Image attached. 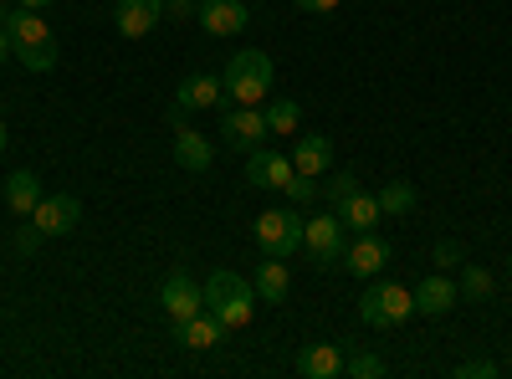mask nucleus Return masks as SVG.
<instances>
[{
    "label": "nucleus",
    "instance_id": "nucleus-1",
    "mask_svg": "<svg viewBox=\"0 0 512 379\" xmlns=\"http://www.w3.org/2000/svg\"><path fill=\"white\" fill-rule=\"evenodd\" d=\"M272 77H277V67H272L267 52H236V57L226 62V72H221L226 98H231L236 108H262V98L272 93Z\"/></svg>",
    "mask_w": 512,
    "mask_h": 379
},
{
    "label": "nucleus",
    "instance_id": "nucleus-6",
    "mask_svg": "<svg viewBox=\"0 0 512 379\" xmlns=\"http://www.w3.org/2000/svg\"><path fill=\"white\" fill-rule=\"evenodd\" d=\"M159 303H164V313H169V323H190L200 308H205V287L185 272V267H175V272H169L164 277V292H159Z\"/></svg>",
    "mask_w": 512,
    "mask_h": 379
},
{
    "label": "nucleus",
    "instance_id": "nucleus-28",
    "mask_svg": "<svg viewBox=\"0 0 512 379\" xmlns=\"http://www.w3.org/2000/svg\"><path fill=\"white\" fill-rule=\"evenodd\" d=\"M282 190H287V200H292V205H308V200H318V180H313V175H292Z\"/></svg>",
    "mask_w": 512,
    "mask_h": 379
},
{
    "label": "nucleus",
    "instance_id": "nucleus-30",
    "mask_svg": "<svg viewBox=\"0 0 512 379\" xmlns=\"http://www.w3.org/2000/svg\"><path fill=\"white\" fill-rule=\"evenodd\" d=\"M456 374H461V379H497V374H502V364H492V359H466Z\"/></svg>",
    "mask_w": 512,
    "mask_h": 379
},
{
    "label": "nucleus",
    "instance_id": "nucleus-37",
    "mask_svg": "<svg viewBox=\"0 0 512 379\" xmlns=\"http://www.w3.org/2000/svg\"><path fill=\"white\" fill-rule=\"evenodd\" d=\"M11 26V6H6V0H0V31H6Z\"/></svg>",
    "mask_w": 512,
    "mask_h": 379
},
{
    "label": "nucleus",
    "instance_id": "nucleus-23",
    "mask_svg": "<svg viewBox=\"0 0 512 379\" xmlns=\"http://www.w3.org/2000/svg\"><path fill=\"white\" fill-rule=\"evenodd\" d=\"M297 118H303L297 98H277V103L267 108V134H277V139H297Z\"/></svg>",
    "mask_w": 512,
    "mask_h": 379
},
{
    "label": "nucleus",
    "instance_id": "nucleus-31",
    "mask_svg": "<svg viewBox=\"0 0 512 379\" xmlns=\"http://www.w3.org/2000/svg\"><path fill=\"white\" fill-rule=\"evenodd\" d=\"M11 246L21 251V257H36V246H41V226H36V221H31V226H21Z\"/></svg>",
    "mask_w": 512,
    "mask_h": 379
},
{
    "label": "nucleus",
    "instance_id": "nucleus-25",
    "mask_svg": "<svg viewBox=\"0 0 512 379\" xmlns=\"http://www.w3.org/2000/svg\"><path fill=\"white\" fill-rule=\"evenodd\" d=\"M379 210H384V216H410V210H415V185H405V180L384 185L379 190Z\"/></svg>",
    "mask_w": 512,
    "mask_h": 379
},
{
    "label": "nucleus",
    "instance_id": "nucleus-19",
    "mask_svg": "<svg viewBox=\"0 0 512 379\" xmlns=\"http://www.w3.org/2000/svg\"><path fill=\"white\" fill-rule=\"evenodd\" d=\"M6 31H11V47H16V52H21V47H41V41H52V26L41 21L36 11H26V6L11 11V26H6Z\"/></svg>",
    "mask_w": 512,
    "mask_h": 379
},
{
    "label": "nucleus",
    "instance_id": "nucleus-29",
    "mask_svg": "<svg viewBox=\"0 0 512 379\" xmlns=\"http://www.w3.org/2000/svg\"><path fill=\"white\" fill-rule=\"evenodd\" d=\"M344 369L354 379H374V374H384V359L379 354H354V359H344Z\"/></svg>",
    "mask_w": 512,
    "mask_h": 379
},
{
    "label": "nucleus",
    "instance_id": "nucleus-33",
    "mask_svg": "<svg viewBox=\"0 0 512 379\" xmlns=\"http://www.w3.org/2000/svg\"><path fill=\"white\" fill-rule=\"evenodd\" d=\"M466 257H461V246L456 241H436V267H461Z\"/></svg>",
    "mask_w": 512,
    "mask_h": 379
},
{
    "label": "nucleus",
    "instance_id": "nucleus-36",
    "mask_svg": "<svg viewBox=\"0 0 512 379\" xmlns=\"http://www.w3.org/2000/svg\"><path fill=\"white\" fill-rule=\"evenodd\" d=\"M16 6H26V11H47L52 0H16Z\"/></svg>",
    "mask_w": 512,
    "mask_h": 379
},
{
    "label": "nucleus",
    "instance_id": "nucleus-7",
    "mask_svg": "<svg viewBox=\"0 0 512 379\" xmlns=\"http://www.w3.org/2000/svg\"><path fill=\"white\" fill-rule=\"evenodd\" d=\"M31 221L41 226V236H72L82 221V205H77V195H41Z\"/></svg>",
    "mask_w": 512,
    "mask_h": 379
},
{
    "label": "nucleus",
    "instance_id": "nucleus-24",
    "mask_svg": "<svg viewBox=\"0 0 512 379\" xmlns=\"http://www.w3.org/2000/svg\"><path fill=\"white\" fill-rule=\"evenodd\" d=\"M456 292H461L466 303H487L492 292H497V282H492L487 267H461V287H456Z\"/></svg>",
    "mask_w": 512,
    "mask_h": 379
},
{
    "label": "nucleus",
    "instance_id": "nucleus-26",
    "mask_svg": "<svg viewBox=\"0 0 512 379\" xmlns=\"http://www.w3.org/2000/svg\"><path fill=\"white\" fill-rule=\"evenodd\" d=\"M354 190H359V175H354V170H338L333 180H323V185H318V195H323V200H328L333 210L344 205V200H349Z\"/></svg>",
    "mask_w": 512,
    "mask_h": 379
},
{
    "label": "nucleus",
    "instance_id": "nucleus-2",
    "mask_svg": "<svg viewBox=\"0 0 512 379\" xmlns=\"http://www.w3.org/2000/svg\"><path fill=\"white\" fill-rule=\"evenodd\" d=\"M205 308L221 318L226 333H236V328H246L251 313H256V287H251L246 277H236V272H210V282H205Z\"/></svg>",
    "mask_w": 512,
    "mask_h": 379
},
{
    "label": "nucleus",
    "instance_id": "nucleus-40",
    "mask_svg": "<svg viewBox=\"0 0 512 379\" xmlns=\"http://www.w3.org/2000/svg\"><path fill=\"white\" fill-rule=\"evenodd\" d=\"M507 272H512V267H507Z\"/></svg>",
    "mask_w": 512,
    "mask_h": 379
},
{
    "label": "nucleus",
    "instance_id": "nucleus-14",
    "mask_svg": "<svg viewBox=\"0 0 512 379\" xmlns=\"http://www.w3.org/2000/svg\"><path fill=\"white\" fill-rule=\"evenodd\" d=\"M461 303V292H456V282L451 277H425L420 287H415V313H425V318H441V313H451Z\"/></svg>",
    "mask_w": 512,
    "mask_h": 379
},
{
    "label": "nucleus",
    "instance_id": "nucleus-39",
    "mask_svg": "<svg viewBox=\"0 0 512 379\" xmlns=\"http://www.w3.org/2000/svg\"><path fill=\"white\" fill-rule=\"evenodd\" d=\"M507 374H512V359H507Z\"/></svg>",
    "mask_w": 512,
    "mask_h": 379
},
{
    "label": "nucleus",
    "instance_id": "nucleus-16",
    "mask_svg": "<svg viewBox=\"0 0 512 379\" xmlns=\"http://www.w3.org/2000/svg\"><path fill=\"white\" fill-rule=\"evenodd\" d=\"M210 139L205 134H195L190 123H175V164H185V170H195V175H205L210 170Z\"/></svg>",
    "mask_w": 512,
    "mask_h": 379
},
{
    "label": "nucleus",
    "instance_id": "nucleus-17",
    "mask_svg": "<svg viewBox=\"0 0 512 379\" xmlns=\"http://www.w3.org/2000/svg\"><path fill=\"white\" fill-rule=\"evenodd\" d=\"M297 374H303V379H333V374H344V349H338V344H308L303 354H297Z\"/></svg>",
    "mask_w": 512,
    "mask_h": 379
},
{
    "label": "nucleus",
    "instance_id": "nucleus-5",
    "mask_svg": "<svg viewBox=\"0 0 512 379\" xmlns=\"http://www.w3.org/2000/svg\"><path fill=\"white\" fill-rule=\"evenodd\" d=\"M303 246L313 251V267L318 272H328V267H338L344 262V216L338 210H328V216H308L303 221Z\"/></svg>",
    "mask_w": 512,
    "mask_h": 379
},
{
    "label": "nucleus",
    "instance_id": "nucleus-27",
    "mask_svg": "<svg viewBox=\"0 0 512 379\" xmlns=\"http://www.w3.org/2000/svg\"><path fill=\"white\" fill-rule=\"evenodd\" d=\"M16 62H21L26 72H52V67H57V41H41V47H21Z\"/></svg>",
    "mask_w": 512,
    "mask_h": 379
},
{
    "label": "nucleus",
    "instance_id": "nucleus-22",
    "mask_svg": "<svg viewBox=\"0 0 512 379\" xmlns=\"http://www.w3.org/2000/svg\"><path fill=\"white\" fill-rule=\"evenodd\" d=\"M36 200H41V180H36L31 170H16V175L6 180V205H11V216H31Z\"/></svg>",
    "mask_w": 512,
    "mask_h": 379
},
{
    "label": "nucleus",
    "instance_id": "nucleus-32",
    "mask_svg": "<svg viewBox=\"0 0 512 379\" xmlns=\"http://www.w3.org/2000/svg\"><path fill=\"white\" fill-rule=\"evenodd\" d=\"M195 11H200V0H164V16L169 21H190Z\"/></svg>",
    "mask_w": 512,
    "mask_h": 379
},
{
    "label": "nucleus",
    "instance_id": "nucleus-34",
    "mask_svg": "<svg viewBox=\"0 0 512 379\" xmlns=\"http://www.w3.org/2000/svg\"><path fill=\"white\" fill-rule=\"evenodd\" d=\"M297 11H308V16H328V11H338V0H292Z\"/></svg>",
    "mask_w": 512,
    "mask_h": 379
},
{
    "label": "nucleus",
    "instance_id": "nucleus-4",
    "mask_svg": "<svg viewBox=\"0 0 512 379\" xmlns=\"http://www.w3.org/2000/svg\"><path fill=\"white\" fill-rule=\"evenodd\" d=\"M303 221L308 216H297V210H262V216H256V246L277 262L297 257V246H303Z\"/></svg>",
    "mask_w": 512,
    "mask_h": 379
},
{
    "label": "nucleus",
    "instance_id": "nucleus-20",
    "mask_svg": "<svg viewBox=\"0 0 512 379\" xmlns=\"http://www.w3.org/2000/svg\"><path fill=\"white\" fill-rule=\"evenodd\" d=\"M338 216H344V231H374V221L384 216V210H379V195L354 190L344 205H338Z\"/></svg>",
    "mask_w": 512,
    "mask_h": 379
},
{
    "label": "nucleus",
    "instance_id": "nucleus-35",
    "mask_svg": "<svg viewBox=\"0 0 512 379\" xmlns=\"http://www.w3.org/2000/svg\"><path fill=\"white\" fill-rule=\"evenodd\" d=\"M16 57V47H11V31H0V67H6Z\"/></svg>",
    "mask_w": 512,
    "mask_h": 379
},
{
    "label": "nucleus",
    "instance_id": "nucleus-3",
    "mask_svg": "<svg viewBox=\"0 0 512 379\" xmlns=\"http://www.w3.org/2000/svg\"><path fill=\"white\" fill-rule=\"evenodd\" d=\"M410 313H415V292L400 287V282H374L359 298V318L369 328H400Z\"/></svg>",
    "mask_w": 512,
    "mask_h": 379
},
{
    "label": "nucleus",
    "instance_id": "nucleus-12",
    "mask_svg": "<svg viewBox=\"0 0 512 379\" xmlns=\"http://www.w3.org/2000/svg\"><path fill=\"white\" fill-rule=\"evenodd\" d=\"M384 262H390V241L374 236V231H359V241L344 251V267H349L354 277H369V282L384 272Z\"/></svg>",
    "mask_w": 512,
    "mask_h": 379
},
{
    "label": "nucleus",
    "instance_id": "nucleus-13",
    "mask_svg": "<svg viewBox=\"0 0 512 379\" xmlns=\"http://www.w3.org/2000/svg\"><path fill=\"white\" fill-rule=\"evenodd\" d=\"M113 21H118V36L139 41V36H149L164 21V0H118Z\"/></svg>",
    "mask_w": 512,
    "mask_h": 379
},
{
    "label": "nucleus",
    "instance_id": "nucleus-38",
    "mask_svg": "<svg viewBox=\"0 0 512 379\" xmlns=\"http://www.w3.org/2000/svg\"><path fill=\"white\" fill-rule=\"evenodd\" d=\"M6 139H11V129H6V118H0V149H6Z\"/></svg>",
    "mask_w": 512,
    "mask_h": 379
},
{
    "label": "nucleus",
    "instance_id": "nucleus-10",
    "mask_svg": "<svg viewBox=\"0 0 512 379\" xmlns=\"http://www.w3.org/2000/svg\"><path fill=\"white\" fill-rule=\"evenodd\" d=\"M195 16H200L205 36H236V31H246L251 6H246V0H200Z\"/></svg>",
    "mask_w": 512,
    "mask_h": 379
},
{
    "label": "nucleus",
    "instance_id": "nucleus-11",
    "mask_svg": "<svg viewBox=\"0 0 512 379\" xmlns=\"http://www.w3.org/2000/svg\"><path fill=\"white\" fill-rule=\"evenodd\" d=\"M292 175H297V170H292V154H277V149H251V159H246V180H251L256 190H282Z\"/></svg>",
    "mask_w": 512,
    "mask_h": 379
},
{
    "label": "nucleus",
    "instance_id": "nucleus-9",
    "mask_svg": "<svg viewBox=\"0 0 512 379\" xmlns=\"http://www.w3.org/2000/svg\"><path fill=\"white\" fill-rule=\"evenodd\" d=\"M226 103V82L216 72H190L175 93V108L180 113H200V108H221Z\"/></svg>",
    "mask_w": 512,
    "mask_h": 379
},
{
    "label": "nucleus",
    "instance_id": "nucleus-8",
    "mask_svg": "<svg viewBox=\"0 0 512 379\" xmlns=\"http://www.w3.org/2000/svg\"><path fill=\"white\" fill-rule=\"evenodd\" d=\"M221 134H226L231 149H246V154L262 149V139H267V113H262V108H226Z\"/></svg>",
    "mask_w": 512,
    "mask_h": 379
},
{
    "label": "nucleus",
    "instance_id": "nucleus-15",
    "mask_svg": "<svg viewBox=\"0 0 512 379\" xmlns=\"http://www.w3.org/2000/svg\"><path fill=\"white\" fill-rule=\"evenodd\" d=\"M328 164H333V144H328V134H303L297 139V149H292V170L297 175H328Z\"/></svg>",
    "mask_w": 512,
    "mask_h": 379
},
{
    "label": "nucleus",
    "instance_id": "nucleus-18",
    "mask_svg": "<svg viewBox=\"0 0 512 379\" xmlns=\"http://www.w3.org/2000/svg\"><path fill=\"white\" fill-rule=\"evenodd\" d=\"M256 298L262 303H287V292H292V277H287V262H277V257H267L262 267H256Z\"/></svg>",
    "mask_w": 512,
    "mask_h": 379
},
{
    "label": "nucleus",
    "instance_id": "nucleus-21",
    "mask_svg": "<svg viewBox=\"0 0 512 379\" xmlns=\"http://www.w3.org/2000/svg\"><path fill=\"white\" fill-rule=\"evenodd\" d=\"M221 318L216 313H210V308H200L190 323H180V339H185V349H216L221 344Z\"/></svg>",
    "mask_w": 512,
    "mask_h": 379
}]
</instances>
